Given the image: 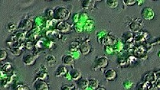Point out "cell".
<instances>
[{
	"mask_svg": "<svg viewBox=\"0 0 160 90\" xmlns=\"http://www.w3.org/2000/svg\"><path fill=\"white\" fill-rule=\"evenodd\" d=\"M70 15V11L65 6H57L53 10V19L56 21H66L69 19Z\"/></svg>",
	"mask_w": 160,
	"mask_h": 90,
	"instance_id": "cell-1",
	"label": "cell"
},
{
	"mask_svg": "<svg viewBox=\"0 0 160 90\" xmlns=\"http://www.w3.org/2000/svg\"><path fill=\"white\" fill-rule=\"evenodd\" d=\"M34 87L35 88V90H50L49 84L46 81L40 79H35L34 83Z\"/></svg>",
	"mask_w": 160,
	"mask_h": 90,
	"instance_id": "cell-2",
	"label": "cell"
},
{
	"mask_svg": "<svg viewBox=\"0 0 160 90\" xmlns=\"http://www.w3.org/2000/svg\"><path fill=\"white\" fill-rule=\"evenodd\" d=\"M109 64V60L104 56H100L97 57L94 62V65L96 68H106L108 66Z\"/></svg>",
	"mask_w": 160,
	"mask_h": 90,
	"instance_id": "cell-3",
	"label": "cell"
},
{
	"mask_svg": "<svg viewBox=\"0 0 160 90\" xmlns=\"http://www.w3.org/2000/svg\"><path fill=\"white\" fill-rule=\"evenodd\" d=\"M130 29L132 32H139L143 27V22L141 19H137L132 22L130 24Z\"/></svg>",
	"mask_w": 160,
	"mask_h": 90,
	"instance_id": "cell-4",
	"label": "cell"
},
{
	"mask_svg": "<svg viewBox=\"0 0 160 90\" xmlns=\"http://www.w3.org/2000/svg\"><path fill=\"white\" fill-rule=\"evenodd\" d=\"M156 80H157V77L155 72L151 71V72H149V73L144 74L143 79V81L149 84H153L156 83Z\"/></svg>",
	"mask_w": 160,
	"mask_h": 90,
	"instance_id": "cell-5",
	"label": "cell"
},
{
	"mask_svg": "<svg viewBox=\"0 0 160 90\" xmlns=\"http://www.w3.org/2000/svg\"><path fill=\"white\" fill-rule=\"evenodd\" d=\"M37 57L34 54H26L22 58L23 63L25 66H31L35 64Z\"/></svg>",
	"mask_w": 160,
	"mask_h": 90,
	"instance_id": "cell-6",
	"label": "cell"
},
{
	"mask_svg": "<svg viewBox=\"0 0 160 90\" xmlns=\"http://www.w3.org/2000/svg\"><path fill=\"white\" fill-rule=\"evenodd\" d=\"M141 14L144 19L146 21L152 20L155 17V13H154V11L153 10V9L148 6L143 8Z\"/></svg>",
	"mask_w": 160,
	"mask_h": 90,
	"instance_id": "cell-7",
	"label": "cell"
},
{
	"mask_svg": "<svg viewBox=\"0 0 160 90\" xmlns=\"http://www.w3.org/2000/svg\"><path fill=\"white\" fill-rule=\"evenodd\" d=\"M117 71L113 69H108L107 70H106L104 73V78L110 81H114L115 79L117 77Z\"/></svg>",
	"mask_w": 160,
	"mask_h": 90,
	"instance_id": "cell-8",
	"label": "cell"
},
{
	"mask_svg": "<svg viewBox=\"0 0 160 90\" xmlns=\"http://www.w3.org/2000/svg\"><path fill=\"white\" fill-rule=\"evenodd\" d=\"M62 62H63L64 65L65 66H70L72 67L73 69H75V60L74 57L70 55H67L63 57L62 58Z\"/></svg>",
	"mask_w": 160,
	"mask_h": 90,
	"instance_id": "cell-9",
	"label": "cell"
},
{
	"mask_svg": "<svg viewBox=\"0 0 160 90\" xmlns=\"http://www.w3.org/2000/svg\"><path fill=\"white\" fill-rule=\"evenodd\" d=\"M55 29L61 32H68L71 29L70 25L65 21H59L56 25Z\"/></svg>",
	"mask_w": 160,
	"mask_h": 90,
	"instance_id": "cell-10",
	"label": "cell"
},
{
	"mask_svg": "<svg viewBox=\"0 0 160 90\" xmlns=\"http://www.w3.org/2000/svg\"><path fill=\"white\" fill-rule=\"evenodd\" d=\"M79 49L83 55H87L91 50V45L89 42L85 41L81 44Z\"/></svg>",
	"mask_w": 160,
	"mask_h": 90,
	"instance_id": "cell-11",
	"label": "cell"
},
{
	"mask_svg": "<svg viewBox=\"0 0 160 90\" xmlns=\"http://www.w3.org/2000/svg\"><path fill=\"white\" fill-rule=\"evenodd\" d=\"M134 56L140 60H144L145 56L147 57L146 51L143 47V46H138L134 50Z\"/></svg>",
	"mask_w": 160,
	"mask_h": 90,
	"instance_id": "cell-12",
	"label": "cell"
},
{
	"mask_svg": "<svg viewBox=\"0 0 160 90\" xmlns=\"http://www.w3.org/2000/svg\"><path fill=\"white\" fill-rule=\"evenodd\" d=\"M68 73V69L65 65H61L56 70L55 77H62L65 76Z\"/></svg>",
	"mask_w": 160,
	"mask_h": 90,
	"instance_id": "cell-13",
	"label": "cell"
},
{
	"mask_svg": "<svg viewBox=\"0 0 160 90\" xmlns=\"http://www.w3.org/2000/svg\"><path fill=\"white\" fill-rule=\"evenodd\" d=\"M70 75L71 77H72V79L74 80L76 82H77L78 81L82 79V74L81 73V71L78 69H74L72 71H71Z\"/></svg>",
	"mask_w": 160,
	"mask_h": 90,
	"instance_id": "cell-14",
	"label": "cell"
},
{
	"mask_svg": "<svg viewBox=\"0 0 160 90\" xmlns=\"http://www.w3.org/2000/svg\"><path fill=\"white\" fill-rule=\"evenodd\" d=\"M95 1H82V7L84 9H85V10H93V9L95 8Z\"/></svg>",
	"mask_w": 160,
	"mask_h": 90,
	"instance_id": "cell-15",
	"label": "cell"
},
{
	"mask_svg": "<svg viewBox=\"0 0 160 90\" xmlns=\"http://www.w3.org/2000/svg\"><path fill=\"white\" fill-rule=\"evenodd\" d=\"M77 85L80 90H86L89 87V80L82 78L77 82Z\"/></svg>",
	"mask_w": 160,
	"mask_h": 90,
	"instance_id": "cell-16",
	"label": "cell"
},
{
	"mask_svg": "<svg viewBox=\"0 0 160 90\" xmlns=\"http://www.w3.org/2000/svg\"><path fill=\"white\" fill-rule=\"evenodd\" d=\"M1 70L2 72H3L5 74H10L13 73V67L10 63L7 62L3 65V66L1 68Z\"/></svg>",
	"mask_w": 160,
	"mask_h": 90,
	"instance_id": "cell-17",
	"label": "cell"
},
{
	"mask_svg": "<svg viewBox=\"0 0 160 90\" xmlns=\"http://www.w3.org/2000/svg\"><path fill=\"white\" fill-rule=\"evenodd\" d=\"M123 38L125 43H133L134 39V36L132 32H126L123 34Z\"/></svg>",
	"mask_w": 160,
	"mask_h": 90,
	"instance_id": "cell-18",
	"label": "cell"
},
{
	"mask_svg": "<svg viewBox=\"0 0 160 90\" xmlns=\"http://www.w3.org/2000/svg\"><path fill=\"white\" fill-rule=\"evenodd\" d=\"M99 81L96 79L92 78L89 79V87H90L94 90H96L97 88H98L99 86Z\"/></svg>",
	"mask_w": 160,
	"mask_h": 90,
	"instance_id": "cell-19",
	"label": "cell"
},
{
	"mask_svg": "<svg viewBox=\"0 0 160 90\" xmlns=\"http://www.w3.org/2000/svg\"><path fill=\"white\" fill-rule=\"evenodd\" d=\"M46 62L47 63V64L51 67L53 65L55 64L56 63V58L55 56L51 55H48L46 57Z\"/></svg>",
	"mask_w": 160,
	"mask_h": 90,
	"instance_id": "cell-20",
	"label": "cell"
},
{
	"mask_svg": "<svg viewBox=\"0 0 160 90\" xmlns=\"http://www.w3.org/2000/svg\"><path fill=\"white\" fill-rule=\"evenodd\" d=\"M35 79H42V80H44L46 81L48 79V74L46 72V70H44L43 69L41 70L39 73L38 74L37 77H35Z\"/></svg>",
	"mask_w": 160,
	"mask_h": 90,
	"instance_id": "cell-21",
	"label": "cell"
},
{
	"mask_svg": "<svg viewBox=\"0 0 160 90\" xmlns=\"http://www.w3.org/2000/svg\"><path fill=\"white\" fill-rule=\"evenodd\" d=\"M146 38L143 36V35L141 34L136 36H134V42L136 44H139V43H144L146 41Z\"/></svg>",
	"mask_w": 160,
	"mask_h": 90,
	"instance_id": "cell-22",
	"label": "cell"
},
{
	"mask_svg": "<svg viewBox=\"0 0 160 90\" xmlns=\"http://www.w3.org/2000/svg\"><path fill=\"white\" fill-rule=\"evenodd\" d=\"M106 3H107L108 6L111 9L117 8L118 6V2L117 0H108V1H106Z\"/></svg>",
	"mask_w": 160,
	"mask_h": 90,
	"instance_id": "cell-23",
	"label": "cell"
},
{
	"mask_svg": "<svg viewBox=\"0 0 160 90\" xmlns=\"http://www.w3.org/2000/svg\"><path fill=\"white\" fill-rule=\"evenodd\" d=\"M149 85L150 84L143 81L137 85V90H148Z\"/></svg>",
	"mask_w": 160,
	"mask_h": 90,
	"instance_id": "cell-24",
	"label": "cell"
},
{
	"mask_svg": "<svg viewBox=\"0 0 160 90\" xmlns=\"http://www.w3.org/2000/svg\"><path fill=\"white\" fill-rule=\"evenodd\" d=\"M10 51L12 52L13 55H14L15 56H20V54L22 52V49L20 48H19V47H15V48H11Z\"/></svg>",
	"mask_w": 160,
	"mask_h": 90,
	"instance_id": "cell-25",
	"label": "cell"
},
{
	"mask_svg": "<svg viewBox=\"0 0 160 90\" xmlns=\"http://www.w3.org/2000/svg\"><path fill=\"white\" fill-rule=\"evenodd\" d=\"M8 57V53L5 50H0V61L2 62L6 60Z\"/></svg>",
	"mask_w": 160,
	"mask_h": 90,
	"instance_id": "cell-26",
	"label": "cell"
},
{
	"mask_svg": "<svg viewBox=\"0 0 160 90\" xmlns=\"http://www.w3.org/2000/svg\"><path fill=\"white\" fill-rule=\"evenodd\" d=\"M15 90H31V88L27 84H19L16 86Z\"/></svg>",
	"mask_w": 160,
	"mask_h": 90,
	"instance_id": "cell-27",
	"label": "cell"
},
{
	"mask_svg": "<svg viewBox=\"0 0 160 90\" xmlns=\"http://www.w3.org/2000/svg\"><path fill=\"white\" fill-rule=\"evenodd\" d=\"M75 89L76 86L74 84H64L61 88V90H75Z\"/></svg>",
	"mask_w": 160,
	"mask_h": 90,
	"instance_id": "cell-28",
	"label": "cell"
},
{
	"mask_svg": "<svg viewBox=\"0 0 160 90\" xmlns=\"http://www.w3.org/2000/svg\"><path fill=\"white\" fill-rule=\"evenodd\" d=\"M25 47L27 49L29 50V51H32L34 48V45L32 41H29L26 42L25 44Z\"/></svg>",
	"mask_w": 160,
	"mask_h": 90,
	"instance_id": "cell-29",
	"label": "cell"
},
{
	"mask_svg": "<svg viewBox=\"0 0 160 90\" xmlns=\"http://www.w3.org/2000/svg\"><path fill=\"white\" fill-rule=\"evenodd\" d=\"M123 2L127 6H133L136 3H137L136 0H124V1H123Z\"/></svg>",
	"mask_w": 160,
	"mask_h": 90,
	"instance_id": "cell-30",
	"label": "cell"
},
{
	"mask_svg": "<svg viewBox=\"0 0 160 90\" xmlns=\"http://www.w3.org/2000/svg\"><path fill=\"white\" fill-rule=\"evenodd\" d=\"M46 15L49 18V20L53 19V10L52 9H48L46 11Z\"/></svg>",
	"mask_w": 160,
	"mask_h": 90,
	"instance_id": "cell-31",
	"label": "cell"
},
{
	"mask_svg": "<svg viewBox=\"0 0 160 90\" xmlns=\"http://www.w3.org/2000/svg\"><path fill=\"white\" fill-rule=\"evenodd\" d=\"M8 28L9 29V30H10V31H14L16 29V25H15V24L13 23V22H11L8 25Z\"/></svg>",
	"mask_w": 160,
	"mask_h": 90,
	"instance_id": "cell-32",
	"label": "cell"
},
{
	"mask_svg": "<svg viewBox=\"0 0 160 90\" xmlns=\"http://www.w3.org/2000/svg\"><path fill=\"white\" fill-rule=\"evenodd\" d=\"M148 90H159V89L155 85V84H153L149 85Z\"/></svg>",
	"mask_w": 160,
	"mask_h": 90,
	"instance_id": "cell-33",
	"label": "cell"
},
{
	"mask_svg": "<svg viewBox=\"0 0 160 90\" xmlns=\"http://www.w3.org/2000/svg\"><path fill=\"white\" fill-rule=\"evenodd\" d=\"M155 85H156L159 89H160V78L157 79L156 81V83H155Z\"/></svg>",
	"mask_w": 160,
	"mask_h": 90,
	"instance_id": "cell-34",
	"label": "cell"
},
{
	"mask_svg": "<svg viewBox=\"0 0 160 90\" xmlns=\"http://www.w3.org/2000/svg\"><path fill=\"white\" fill-rule=\"evenodd\" d=\"M96 90H106V89L103 88V87H99L98 88H97Z\"/></svg>",
	"mask_w": 160,
	"mask_h": 90,
	"instance_id": "cell-35",
	"label": "cell"
},
{
	"mask_svg": "<svg viewBox=\"0 0 160 90\" xmlns=\"http://www.w3.org/2000/svg\"><path fill=\"white\" fill-rule=\"evenodd\" d=\"M75 90H77V88H76V89H75Z\"/></svg>",
	"mask_w": 160,
	"mask_h": 90,
	"instance_id": "cell-36",
	"label": "cell"
}]
</instances>
